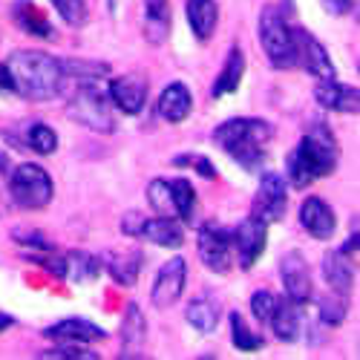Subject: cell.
<instances>
[{
	"mask_svg": "<svg viewBox=\"0 0 360 360\" xmlns=\"http://www.w3.org/2000/svg\"><path fill=\"white\" fill-rule=\"evenodd\" d=\"M12 15H15V23L23 29L26 35H32V38H49L52 35L49 18L32 4V0H18V4L12 6Z\"/></svg>",
	"mask_w": 360,
	"mask_h": 360,
	"instance_id": "cb8c5ba5",
	"label": "cell"
},
{
	"mask_svg": "<svg viewBox=\"0 0 360 360\" xmlns=\"http://www.w3.org/2000/svg\"><path fill=\"white\" fill-rule=\"evenodd\" d=\"M323 6H326V12L328 15H346L349 9H352V0H323Z\"/></svg>",
	"mask_w": 360,
	"mask_h": 360,
	"instance_id": "f35d334b",
	"label": "cell"
},
{
	"mask_svg": "<svg viewBox=\"0 0 360 360\" xmlns=\"http://www.w3.org/2000/svg\"><path fill=\"white\" fill-rule=\"evenodd\" d=\"M107 262V271L115 283H122V285H133L139 280V268H141V254L130 251V254H110L104 257Z\"/></svg>",
	"mask_w": 360,
	"mask_h": 360,
	"instance_id": "484cf974",
	"label": "cell"
},
{
	"mask_svg": "<svg viewBox=\"0 0 360 360\" xmlns=\"http://www.w3.org/2000/svg\"><path fill=\"white\" fill-rule=\"evenodd\" d=\"M243 75H245V55H243V49H239V46H233L228 52V61H225L217 84H214V98L236 93V86L243 84Z\"/></svg>",
	"mask_w": 360,
	"mask_h": 360,
	"instance_id": "d4e9b609",
	"label": "cell"
},
{
	"mask_svg": "<svg viewBox=\"0 0 360 360\" xmlns=\"http://www.w3.org/2000/svg\"><path fill=\"white\" fill-rule=\"evenodd\" d=\"M147 199L153 205V211L159 217H176V207H173V193H170V182L167 179H153L147 188Z\"/></svg>",
	"mask_w": 360,
	"mask_h": 360,
	"instance_id": "d6a6232c",
	"label": "cell"
},
{
	"mask_svg": "<svg viewBox=\"0 0 360 360\" xmlns=\"http://www.w3.org/2000/svg\"><path fill=\"white\" fill-rule=\"evenodd\" d=\"M271 124L262 118H231V122L219 124L214 133V141L225 150V153L245 170H257L265 162L268 144H271Z\"/></svg>",
	"mask_w": 360,
	"mask_h": 360,
	"instance_id": "3957f363",
	"label": "cell"
},
{
	"mask_svg": "<svg viewBox=\"0 0 360 360\" xmlns=\"http://www.w3.org/2000/svg\"><path fill=\"white\" fill-rule=\"evenodd\" d=\"M231 243H233V254H236V259H239V265L248 268L262 257V251H265V243H268V222L265 219H259V217H248V219H243L236 225V231L231 233Z\"/></svg>",
	"mask_w": 360,
	"mask_h": 360,
	"instance_id": "ba28073f",
	"label": "cell"
},
{
	"mask_svg": "<svg viewBox=\"0 0 360 360\" xmlns=\"http://www.w3.org/2000/svg\"><path fill=\"white\" fill-rule=\"evenodd\" d=\"M144 222H147V219H144L139 211L124 214V219H122V233H124V236H136V239H139V236L144 233Z\"/></svg>",
	"mask_w": 360,
	"mask_h": 360,
	"instance_id": "8d00e7d4",
	"label": "cell"
},
{
	"mask_svg": "<svg viewBox=\"0 0 360 360\" xmlns=\"http://www.w3.org/2000/svg\"><path fill=\"white\" fill-rule=\"evenodd\" d=\"M185 283H188V262L182 257H173L167 259L159 274L153 280V291H150V300H153L156 309H170L179 297L185 291Z\"/></svg>",
	"mask_w": 360,
	"mask_h": 360,
	"instance_id": "9c48e42d",
	"label": "cell"
},
{
	"mask_svg": "<svg viewBox=\"0 0 360 360\" xmlns=\"http://www.w3.org/2000/svg\"><path fill=\"white\" fill-rule=\"evenodd\" d=\"M107 96H110V104L115 110H122L127 115H136V112H141V107L147 101V81L139 72H127V75L110 78Z\"/></svg>",
	"mask_w": 360,
	"mask_h": 360,
	"instance_id": "7c38bea8",
	"label": "cell"
},
{
	"mask_svg": "<svg viewBox=\"0 0 360 360\" xmlns=\"http://www.w3.org/2000/svg\"><path fill=\"white\" fill-rule=\"evenodd\" d=\"M259 44L265 58L271 61L277 70H288L297 64V41H294V29L283 18L277 6H265L259 15Z\"/></svg>",
	"mask_w": 360,
	"mask_h": 360,
	"instance_id": "5b68a950",
	"label": "cell"
},
{
	"mask_svg": "<svg viewBox=\"0 0 360 360\" xmlns=\"http://www.w3.org/2000/svg\"><path fill=\"white\" fill-rule=\"evenodd\" d=\"M170 193H173V207H176V219L191 222L193 211H196V191L188 179H173L170 182Z\"/></svg>",
	"mask_w": 360,
	"mask_h": 360,
	"instance_id": "83f0119b",
	"label": "cell"
},
{
	"mask_svg": "<svg viewBox=\"0 0 360 360\" xmlns=\"http://www.w3.org/2000/svg\"><path fill=\"white\" fill-rule=\"evenodd\" d=\"M323 280L328 283V288H332L335 294L346 297L352 291V285H354V262L343 251L326 254V259H323Z\"/></svg>",
	"mask_w": 360,
	"mask_h": 360,
	"instance_id": "ffe728a7",
	"label": "cell"
},
{
	"mask_svg": "<svg viewBox=\"0 0 360 360\" xmlns=\"http://www.w3.org/2000/svg\"><path fill=\"white\" fill-rule=\"evenodd\" d=\"M285 202H288V191H285L283 176L265 173L257 188V196H254V217L265 219L268 225L280 222L285 217Z\"/></svg>",
	"mask_w": 360,
	"mask_h": 360,
	"instance_id": "8fae6325",
	"label": "cell"
},
{
	"mask_svg": "<svg viewBox=\"0 0 360 360\" xmlns=\"http://www.w3.org/2000/svg\"><path fill=\"white\" fill-rule=\"evenodd\" d=\"M141 236H147L150 243H156L162 248H179L185 243V228H182V219L176 217H156L144 222Z\"/></svg>",
	"mask_w": 360,
	"mask_h": 360,
	"instance_id": "603a6c76",
	"label": "cell"
},
{
	"mask_svg": "<svg viewBox=\"0 0 360 360\" xmlns=\"http://www.w3.org/2000/svg\"><path fill=\"white\" fill-rule=\"evenodd\" d=\"M49 4L64 18V23H70V26L86 23V0H49Z\"/></svg>",
	"mask_w": 360,
	"mask_h": 360,
	"instance_id": "836d02e7",
	"label": "cell"
},
{
	"mask_svg": "<svg viewBox=\"0 0 360 360\" xmlns=\"http://www.w3.org/2000/svg\"><path fill=\"white\" fill-rule=\"evenodd\" d=\"M338 159H340V147L332 130L326 124H314L288 153V182L294 188H309L314 179L335 173Z\"/></svg>",
	"mask_w": 360,
	"mask_h": 360,
	"instance_id": "7a4b0ae2",
	"label": "cell"
},
{
	"mask_svg": "<svg viewBox=\"0 0 360 360\" xmlns=\"http://www.w3.org/2000/svg\"><path fill=\"white\" fill-rule=\"evenodd\" d=\"M185 317H188V323L196 328V332H214V328L219 326V306L214 303L211 297H199L188 306Z\"/></svg>",
	"mask_w": 360,
	"mask_h": 360,
	"instance_id": "4316f807",
	"label": "cell"
},
{
	"mask_svg": "<svg viewBox=\"0 0 360 360\" xmlns=\"http://www.w3.org/2000/svg\"><path fill=\"white\" fill-rule=\"evenodd\" d=\"M26 147L32 150V153H38V156H52L58 150V133L49 124L35 122L26 133Z\"/></svg>",
	"mask_w": 360,
	"mask_h": 360,
	"instance_id": "f546056e",
	"label": "cell"
},
{
	"mask_svg": "<svg viewBox=\"0 0 360 360\" xmlns=\"http://www.w3.org/2000/svg\"><path fill=\"white\" fill-rule=\"evenodd\" d=\"M294 41H297V61L300 64H306V70L317 78V81H328V78H335V64H332V58H328L326 46L309 35L306 29H294Z\"/></svg>",
	"mask_w": 360,
	"mask_h": 360,
	"instance_id": "4fadbf2b",
	"label": "cell"
},
{
	"mask_svg": "<svg viewBox=\"0 0 360 360\" xmlns=\"http://www.w3.org/2000/svg\"><path fill=\"white\" fill-rule=\"evenodd\" d=\"M12 326H15V317L6 314V311H0V332H6V328H12Z\"/></svg>",
	"mask_w": 360,
	"mask_h": 360,
	"instance_id": "60d3db41",
	"label": "cell"
},
{
	"mask_svg": "<svg viewBox=\"0 0 360 360\" xmlns=\"http://www.w3.org/2000/svg\"><path fill=\"white\" fill-rule=\"evenodd\" d=\"M280 277L285 285L288 300H294L297 306H309L311 297H314V283H311V271H309V262L303 254H285L280 259Z\"/></svg>",
	"mask_w": 360,
	"mask_h": 360,
	"instance_id": "30bf717a",
	"label": "cell"
},
{
	"mask_svg": "<svg viewBox=\"0 0 360 360\" xmlns=\"http://www.w3.org/2000/svg\"><path fill=\"white\" fill-rule=\"evenodd\" d=\"M44 338L49 340H72V343H93V340H104V328H98L96 323H89L84 317H67L55 326L44 328Z\"/></svg>",
	"mask_w": 360,
	"mask_h": 360,
	"instance_id": "e0dca14e",
	"label": "cell"
},
{
	"mask_svg": "<svg viewBox=\"0 0 360 360\" xmlns=\"http://www.w3.org/2000/svg\"><path fill=\"white\" fill-rule=\"evenodd\" d=\"M314 98H317L320 107H326V110H338V112H357V107H360L357 86L338 84L335 78L317 81V86H314Z\"/></svg>",
	"mask_w": 360,
	"mask_h": 360,
	"instance_id": "9a60e30c",
	"label": "cell"
},
{
	"mask_svg": "<svg viewBox=\"0 0 360 360\" xmlns=\"http://www.w3.org/2000/svg\"><path fill=\"white\" fill-rule=\"evenodd\" d=\"M173 165H193L196 167V173H205L207 179H214L217 176V170H214V165L207 162V159H191V156H179V159H173Z\"/></svg>",
	"mask_w": 360,
	"mask_h": 360,
	"instance_id": "74e56055",
	"label": "cell"
},
{
	"mask_svg": "<svg viewBox=\"0 0 360 360\" xmlns=\"http://www.w3.org/2000/svg\"><path fill=\"white\" fill-rule=\"evenodd\" d=\"M185 15H188V23L193 29L196 41H211L214 29L219 23V6L217 0H188L185 4Z\"/></svg>",
	"mask_w": 360,
	"mask_h": 360,
	"instance_id": "d6986e66",
	"label": "cell"
},
{
	"mask_svg": "<svg viewBox=\"0 0 360 360\" xmlns=\"http://www.w3.org/2000/svg\"><path fill=\"white\" fill-rule=\"evenodd\" d=\"M0 89H4V93H12V81H9L6 64H0Z\"/></svg>",
	"mask_w": 360,
	"mask_h": 360,
	"instance_id": "ab89813d",
	"label": "cell"
},
{
	"mask_svg": "<svg viewBox=\"0 0 360 360\" xmlns=\"http://www.w3.org/2000/svg\"><path fill=\"white\" fill-rule=\"evenodd\" d=\"M9 193H12V202L23 207V211H41V207L52 202L55 188H52L49 173L41 165L23 162L9 176Z\"/></svg>",
	"mask_w": 360,
	"mask_h": 360,
	"instance_id": "8992f818",
	"label": "cell"
},
{
	"mask_svg": "<svg viewBox=\"0 0 360 360\" xmlns=\"http://www.w3.org/2000/svg\"><path fill=\"white\" fill-rule=\"evenodd\" d=\"M41 357H72V360H98V354L93 349H86V343H72V340H61V346L41 352Z\"/></svg>",
	"mask_w": 360,
	"mask_h": 360,
	"instance_id": "d590c367",
	"label": "cell"
},
{
	"mask_svg": "<svg viewBox=\"0 0 360 360\" xmlns=\"http://www.w3.org/2000/svg\"><path fill=\"white\" fill-rule=\"evenodd\" d=\"M67 115L72 118V122H78L81 127L93 130V133H112V127H115L110 96H107V89L98 86L96 81H81L78 84V89L67 101Z\"/></svg>",
	"mask_w": 360,
	"mask_h": 360,
	"instance_id": "277c9868",
	"label": "cell"
},
{
	"mask_svg": "<svg viewBox=\"0 0 360 360\" xmlns=\"http://www.w3.org/2000/svg\"><path fill=\"white\" fill-rule=\"evenodd\" d=\"M303 306H297L294 300H288V297H280V306H277V311H274V317L268 320L271 323V332L277 335V340H283V343H294L297 340V335H300V326H303Z\"/></svg>",
	"mask_w": 360,
	"mask_h": 360,
	"instance_id": "7402d4cb",
	"label": "cell"
},
{
	"mask_svg": "<svg viewBox=\"0 0 360 360\" xmlns=\"http://www.w3.org/2000/svg\"><path fill=\"white\" fill-rule=\"evenodd\" d=\"M141 26L150 44H165L170 32V0H141Z\"/></svg>",
	"mask_w": 360,
	"mask_h": 360,
	"instance_id": "ac0fdd59",
	"label": "cell"
},
{
	"mask_svg": "<svg viewBox=\"0 0 360 360\" xmlns=\"http://www.w3.org/2000/svg\"><path fill=\"white\" fill-rule=\"evenodd\" d=\"M12 93L23 96L26 101H52L64 93L67 72L61 58H52L41 49H18L6 61Z\"/></svg>",
	"mask_w": 360,
	"mask_h": 360,
	"instance_id": "6da1fadb",
	"label": "cell"
},
{
	"mask_svg": "<svg viewBox=\"0 0 360 360\" xmlns=\"http://www.w3.org/2000/svg\"><path fill=\"white\" fill-rule=\"evenodd\" d=\"M300 225H303L306 233L314 236V239H328L338 231L335 211L320 196H309L303 205H300Z\"/></svg>",
	"mask_w": 360,
	"mask_h": 360,
	"instance_id": "5bb4252c",
	"label": "cell"
},
{
	"mask_svg": "<svg viewBox=\"0 0 360 360\" xmlns=\"http://www.w3.org/2000/svg\"><path fill=\"white\" fill-rule=\"evenodd\" d=\"M64 259H67V274H64V277H70V280H75V283H89V280H96L98 271H101L98 259L89 257V254H84V251H72V254H67Z\"/></svg>",
	"mask_w": 360,
	"mask_h": 360,
	"instance_id": "f1b7e54d",
	"label": "cell"
},
{
	"mask_svg": "<svg viewBox=\"0 0 360 360\" xmlns=\"http://www.w3.org/2000/svg\"><path fill=\"white\" fill-rule=\"evenodd\" d=\"M231 340H233V346L236 349H243V352H254V349H259L262 346V338L254 332V328H248V323H245V317L239 314V311H231Z\"/></svg>",
	"mask_w": 360,
	"mask_h": 360,
	"instance_id": "4dcf8cb0",
	"label": "cell"
},
{
	"mask_svg": "<svg viewBox=\"0 0 360 360\" xmlns=\"http://www.w3.org/2000/svg\"><path fill=\"white\" fill-rule=\"evenodd\" d=\"M277 306H280V294H274V291H257L254 297H251V311H254V317L259 320V323H268L274 317V311H277Z\"/></svg>",
	"mask_w": 360,
	"mask_h": 360,
	"instance_id": "e575fe53",
	"label": "cell"
},
{
	"mask_svg": "<svg viewBox=\"0 0 360 360\" xmlns=\"http://www.w3.org/2000/svg\"><path fill=\"white\" fill-rule=\"evenodd\" d=\"M196 245H199V259L211 268L214 274H228L231 268V257H233V243H231V233L214 222H207L199 228L196 236Z\"/></svg>",
	"mask_w": 360,
	"mask_h": 360,
	"instance_id": "52a82bcc",
	"label": "cell"
},
{
	"mask_svg": "<svg viewBox=\"0 0 360 360\" xmlns=\"http://www.w3.org/2000/svg\"><path fill=\"white\" fill-rule=\"evenodd\" d=\"M317 317L326 323V326H340L346 320V300L343 294H323L317 300Z\"/></svg>",
	"mask_w": 360,
	"mask_h": 360,
	"instance_id": "1f68e13d",
	"label": "cell"
},
{
	"mask_svg": "<svg viewBox=\"0 0 360 360\" xmlns=\"http://www.w3.org/2000/svg\"><path fill=\"white\" fill-rule=\"evenodd\" d=\"M159 115L165 118V122L170 124H179V122H185V118L191 115L193 110V96H191V89L182 84V81H173L162 89V96H159V104H156Z\"/></svg>",
	"mask_w": 360,
	"mask_h": 360,
	"instance_id": "2e32d148",
	"label": "cell"
},
{
	"mask_svg": "<svg viewBox=\"0 0 360 360\" xmlns=\"http://www.w3.org/2000/svg\"><path fill=\"white\" fill-rule=\"evenodd\" d=\"M144 340H147L144 314L136 303H130L124 311V320H122V357H139Z\"/></svg>",
	"mask_w": 360,
	"mask_h": 360,
	"instance_id": "44dd1931",
	"label": "cell"
}]
</instances>
